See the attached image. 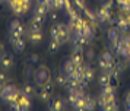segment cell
Masks as SVG:
<instances>
[{
    "label": "cell",
    "mask_w": 130,
    "mask_h": 111,
    "mask_svg": "<svg viewBox=\"0 0 130 111\" xmlns=\"http://www.w3.org/2000/svg\"><path fill=\"white\" fill-rule=\"evenodd\" d=\"M48 79H50V73H48L47 67H45V66H40V69L34 73V82L41 88Z\"/></svg>",
    "instance_id": "1"
},
{
    "label": "cell",
    "mask_w": 130,
    "mask_h": 111,
    "mask_svg": "<svg viewBox=\"0 0 130 111\" xmlns=\"http://www.w3.org/2000/svg\"><path fill=\"white\" fill-rule=\"evenodd\" d=\"M16 86L12 85V83H5V86H3V91L0 92V99L2 101H5V102H9V101H12L15 98V93H16Z\"/></svg>",
    "instance_id": "2"
},
{
    "label": "cell",
    "mask_w": 130,
    "mask_h": 111,
    "mask_svg": "<svg viewBox=\"0 0 130 111\" xmlns=\"http://www.w3.org/2000/svg\"><path fill=\"white\" fill-rule=\"evenodd\" d=\"M70 35H72L70 26L66 25V23H59V35H57V40H59L61 44H64L66 41L70 40Z\"/></svg>",
    "instance_id": "3"
},
{
    "label": "cell",
    "mask_w": 130,
    "mask_h": 111,
    "mask_svg": "<svg viewBox=\"0 0 130 111\" xmlns=\"http://www.w3.org/2000/svg\"><path fill=\"white\" fill-rule=\"evenodd\" d=\"M95 19H98L100 22H108L112 23V18H111V9H107V7H100L98 10L95 12Z\"/></svg>",
    "instance_id": "4"
},
{
    "label": "cell",
    "mask_w": 130,
    "mask_h": 111,
    "mask_svg": "<svg viewBox=\"0 0 130 111\" xmlns=\"http://www.w3.org/2000/svg\"><path fill=\"white\" fill-rule=\"evenodd\" d=\"M7 5H9V7H10V10H12L15 15H18V16H21V15H25V13H26L24 5L21 3V0H12V2H9Z\"/></svg>",
    "instance_id": "5"
},
{
    "label": "cell",
    "mask_w": 130,
    "mask_h": 111,
    "mask_svg": "<svg viewBox=\"0 0 130 111\" xmlns=\"http://www.w3.org/2000/svg\"><path fill=\"white\" fill-rule=\"evenodd\" d=\"M116 26L118 28V31L121 34H127L130 29V23L127 22V18L118 16V18H116Z\"/></svg>",
    "instance_id": "6"
},
{
    "label": "cell",
    "mask_w": 130,
    "mask_h": 111,
    "mask_svg": "<svg viewBox=\"0 0 130 111\" xmlns=\"http://www.w3.org/2000/svg\"><path fill=\"white\" fill-rule=\"evenodd\" d=\"M9 32H16V34L24 37L25 35V28L22 26V23L19 22L18 19H13V21H10V23H9Z\"/></svg>",
    "instance_id": "7"
},
{
    "label": "cell",
    "mask_w": 130,
    "mask_h": 111,
    "mask_svg": "<svg viewBox=\"0 0 130 111\" xmlns=\"http://www.w3.org/2000/svg\"><path fill=\"white\" fill-rule=\"evenodd\" d=\"M26 37H28V40L31 41V44H34V45H38V44L42 41V32L41 31H38V32L26 31Z\"/></svg>",
    "instance_id": "8"
},
{
    "label": "cell",
    "mask_w": 130,
    "mask_h": 111,
    "mask_svg": "<svg viewBox=\"0 0 130 111\" xmlns=\"http://www.w3.org/2000/svg\"><path fill=\"white\" fill-rule=\"evenodd\" d=\"M13 66V57L10 54H3L0 57V67L5 70H9Z\"/></svg>",
    "instance_id": "9"
},
{
    "label": "cell",
    "mask_w": 130,
    "mask_h": 111,
    "mask_svg": "<svg viewBox=\"0 0 130 111\" xmlns=\"http://www.w3.org/2000/svg\"><path fill=\"white\" fill-rule=\"evenodd\" d=\"M22 91H24V93L26 95V97H29L31 99L34 98L37 95V92H35V86L31 83V82H25L24 83V86H22Z\"/></svg>",
    "instance_id": "10"
},
{
    "label": "cell",
    "mask_w": 130,
    "mask_h": 111,
    "mask_svg": "<svg viewBox=\"0 0 130 111\" xmlns=\"http://www.w3.org/2000/svg\"><path fill=\"white\" fill-rule=\"evenodd\" d=\"M34 13H37V15H42V16H47L48 13H50V7H48L47 3H37Z\"/></svg>",
    "instance_id": "11"
},
{
    "label": "cell",
    "mask_w": 130,
    "mask_h": 111,
    "mask_svg": "<svg viewBox=\"0 0 130 111\" xmlns=\"http://www.w3.org/2000/svg\"><path fill=\"white\" fill-rule=\"evenodd\" d=\"M75 70H76V64L73 63L70 58H69V60H66L64 63H63V73H64V75L75 73Z\"/></svg>",
    "instance_id": "12"
},
{
    "label": "cell",
    "mask_w": 130,
    "mask_h": 111,
    "mask_svg": "<svg viewBox=\"0 0 130 111\" xmlns=\"http://www.w3.org/2000/svg\"><path fill=\"white\" fill-rule=\"evenodd\" d=\"M48 108H50V110L51 111H61L63 110V108H64V104H63V101H61V99H54V101H50V102H48Z\"/></svg>",
    "instance_id": "13"
},
{
    "label": "cell",
    "mask_w": 130,
    "mask_h": 111,
    "mask_svg": "<svg viewBox=\"0 0 130 111\" xmlns=\"http://www.w3.org/2000/svg\"><path fill=\"white\" fill-rule=\"evenodd\" d=\"M120 31H118V28L117 26H111V28L107 31V37H108V40L110 41H112V40H117L118 37H120Z\"/></svg>",
    "instance_id": "14"
},
{
    "label": "cell",
    "mask_w": 130,
    "mask_h": 111,
    "mask_svg": "<svg viewBox=\"0 0 130 111\" xmlns=\"http://www.w3.org/2000/svg\"><path fill=\"white\" fill-rule=\"evenodd\" d=\"M12 47H13V50H15V51H18V53L24 51V48H25V40H24V37L18 38V40L12 44Z\"/></svg>",
    "instance_id": "15"
},
{
    "label": "cell",
    "mask_w": 130,
    "mask_h": 111,
    "mask_svg": "<svg viewBox=\"0 0 130 111\" xmlns=\"http://www.w3.org/2000/svg\"><path fill=\"white\" fill-rule=\"evenodd\" d=\"M60 45H61V42H60L57 38H51V41H50V44H48V51L51 53H56L57 50L60 48Z\"/></svg>",
    "instance_id": "16"
},
{
    "label": "cell",
    "mask_w": 130,
    "mask_h": 111,
    "mask_svg": "<svg viewBox=\"0 0 130 111\" xmlns=\"http://www.w3.org/2000/svg\"><path fill=\"white\" fill-rule=\"evenodd\" d=\"M26 31H34V32H38V31H42V25L41 23L35 22L34 19H31L29 23H28V29Z\"/></svg>",
    "instance_id": "17"
},
{
    "label": "cell",
    "mask_w": 130,
    "mask_h": 111,
    "mask_svg": "<svg viewBox=\"0 0 130 111\" xmlns=\"http://www.w3.org/2000/svg\"><path fill=\"white\" fill-rule=\"evenodd\" d=\"M70 60L76 66H80V64H83V54H75V53H72Z\"/></svg>",
    "instance_id": "18"
},
{
    "label": "cell",
    "mask_w": 130,
    "mask_h": 111,
    "mask_svg": "<svg viewBox=\"0 0 130 111\" xmlns=\"http://www.w3.org/2000/svg\"><path fill=\"white\" fill-rule=\"evenodd\" d=\"M56 83L60 85V86H66V83H67V76L66 75H60V73H56Z\"/></svg>",
    "instance_id": "19"
},
{
    "label": "cell",
    "mask_w": 130,
    "mask_h": 111,
    "mask_svg": "<svg viewBox=\"0 0 130 111\" xmlns=\"http://www.w3.org/2000/svg\"><path fill=\"white\" fill-rule=\"evenodd\" d=\"M83 77H85V81L86 82H91L94 81V70L91 69V67H85V73H83Z\"/></svg>",
    "instance_id": "20"
},
{
    "label": "cell",
    "mask_w": 130,
    "mask_h": 111,
    "mask_svg": "<svg viewBox=\"0 0 130 111\" xmlns=\"http://www.w3.org/2000/svg\"><path fill=\"white\" fill-rule=\"evenodd\" d=\"M110 82H111V76L107 75V73H102L100 76V85L101 86H105V85H110Z\"/></svg>",
    "instance_id": "21"
},
{
    "label": "cell",
    "mask_w": 130,
    "mask_h": 111,
    "mask_svg": "<svg viewBox=\"0 0 130 111\" xmlns=\"http://www.w3.org/2000/svg\"><path fill=\"white\" fill-rule=\"evenodd\" d=\"M38 98L41 99L42 102H50V98H51V93L50 92H45V91H40L38 92Z\"/></svg>",
    "instance_id": "22"
},
{
    "label": "cell",
    "mask_w": 130,
    "mask_h": 111,
    "mask_svg": "<svg viewBox=\"0 0 130 111\" xmlns=\"http://www.w3.org/2000/svg\"><path fill=\"white\" fill-rule=\"evenodd\" d=\"M41 89H42V91H45V92H50V93H51V92H53V82L48 79V81L41 86Z\"/></svg>",
    "instance_id": "23"
},
{
    "label": "cell",
    "mask_w": 130,
    "mask_h": 111,
    "mask_svg": "<svg viewBox=\"0 0 130 111\" xmlns=\"http://www.w3.org/2000/svg\"><path fill=\"white\" fill-rule=\"evenodd\" d=\"M95 105H96L95 99H92L91 97H88V98H86V107H85V110H94Z\"/></svg>",
    "instance_id": "24"
},
{
    "label": "cell",
    "mask_w": 130,
    "mask_h": 111,
    "mask_svg": "<svg viewBox=\"0 0 130 111\" xmlns=\"http://www.w3.org/2000/svg\"><path fill=\"white\" fill-rule=\"evenodd\" d=\"M101 58H104V60H105V61H108V63H112V61H114L112 54L110 51H104L102 54H101Z\"/></svg>",
    "instance_id": "25"
},
{
    "label": "cell",
    "mask_w": 130,
    "mask_h": 111,
    "mask_svg": "<svg viewBox=\"0 0 130 111\" xmlns=\"http://www.w3.org/2000/svg\"><path fill=\"white\" fill-rule=\"evenodd\" d=\"M50 35H51V38H57V35H59V23H56L53 28L50 29Z\"/></svg>",
    "instance_id": "26"
},
{
    "label": "cell",
    "mask_w": 130,
    "mask_h": 111,
    "mask_svg": "<svg viewBox=\"0 0 130 111\" xmlns=\"http://www.w3.org/2000/svg\"><path fill=\"white\" fill-rule=\"evenodd\" d=\"M35 22H38V23H44L45 22V16H42V15H37V13H34V18H32Z\"/></svg>",
    "instance_id": "27"
},
{
    "label": "cell",
    "mask_w": 130,
    "mask_h": 111,
    "mask_svg": "<svg viewBox=\"0 0 130 111\" xmlns=\"http://www.w3.org/2000/svg\"><path fill=\"white\" fill-rule=\"evenodd\" d=\"M116 69H117L118 72H123V70L126 69V63H124L123 60H118L117 63H116Z\"/></svg>",
    "instance_id": "28"
},
{
    "label": "cell",
    "mask_w": 130,
    "mask_h": 111,
    "mask_svg": "<svg viewBox=\"0 0 130 111\" xmlns=\"http://www.w3.org/2000/svg\"><path fill=\"white\" fill-rule=\"evenodd\" d=\"M47 5L50 9H56L57 10V0H47Z\"/></svg>",
    "instance_id": "29"
},
{
    "label": "cell",
    "mask_w": 130,
    "mask_h": 111,
    "mask_svg": "<svg viewBox=\"0 0 130 111\" xmlns=\"http://www.w3.org/2000/svg\"><path fill=\"white\" fill-rule=\"evenodd\" d=\"M38 61H40V57H38V54H32V56H29V63L37 64Z\"/></svg>",
    "instance_id": "30"
},
{
    "label": "cell",
    "mask_w": 130,
    "mask_h": 111,
    "mask_svg": "<svg viewBox=\"0 0 130 111\" xmlns=\"http://www.w3.org/2000/svg\"><path fill=\"white\" fill-rule=\"evenodd\" d=\"M94 56H95V51L92 50V48H89L88 51H86V54H85V57L88 58V60H92V58H94Z\"/></svg>",
    "instance_id": "31"
},
{
    "label": "cell",
    "mask_w": 130,
    "mask_h": 111,
    "mask_svg": "<svg viewBox=\"0 0 130 111\" xmlns=\"http://www.w3.org/2000/svg\"><path fill=\"white\" fill-rule=\"evenodd\" d=\"M51 13H50V19L53 21V22H57V12H56V9H51Z\"/></svg>",
    "instance_id": "32"
},
{
    "label": "cell",
    "mask_w": 130,
    "mask_h": 111,
    "mask_svg": "<svg viewBox=\"0 0 130 111\" xmlns=\"http://www.w3.org/2000/svg\"><path fill=\"white\" fill-rule=\"evenodd\" d=\"M21 3L24 5V7H25V10H26V12L29 10V7H31V0H21Z\"/></svg>",
    "instance_id": "33"
},
{
    "label": "cell",
    "mask_w": 130,
    "mask_h": 111,
    "mask_svg": "<svg viewBox=\"0 0 130 111\" xmlns=\"http://www.w3.org/2000/svg\"><path fill=\"white\" fill-rule=\"evenodd\" d=\"M34 73H35V72L32 70V67H31V66H28V67L25 69V75H26V77H31V76L34 75Z\"/></svg>",
    "instance_id": "34"
},
{
    "label": "cell",
    "mask_w": 130,
    "mask_h": 111,
    "mask_svg": "<svg viewBox=\"0 0 130 111\" xmlns=\"http://www.w3.org/2000/svg\"><path fill=\"white\" fill-rule=\"evenodd\" d=\"M126 110L130 111V91L126 93Z\"/></svg>",
    "instance_id": "35"
},
{
    "label": "cell",
    "mask_w": 130,
    "mask_h": 111,
    "mask_svg": "<svg viewBox=\"0 0 130 111\" xmlns=\"http://www.w3.org/2000/svg\"><path fill=\"white\" fill-rule=\"evenodd\" d=\"M104 7H107V9H111L112 10V6H114V2H112V0H107L105 3H104Z\"/></svg>",
    "instance_id": "36"
},
{
    "label": "cell",
    "mask_w": 130,
    "mask_h": 111,
    "mask_svg": "<svg viewBox=\"0 0 130 111\" xmlns=\"http://www.w3.org/2000/svg\"><path fill=\"white\" fill-rule=\"evenodd\" d=\"M75 3H76L80 9H85V0H75Z\"/></svg>",
    "instance_id": "37"
},
{
    "label": "cell",
    "mask_w": 130,
    "mask_h": 111,
    "mask_svg": "<svg viewBox=\"0 0 130 111\" xmlns=\"http://www.w3.org/2000/svg\"><path fill=\"white\" fill-rule=\"evenodd\" d=\"M0 82H2V83H6L7 82V76L5 75V73H2V72H0Z\"/></svg>",
    "instance_id": "38"
},
{
    "label": "cell",
    "mask_w": 130,
    "mask_h": 111,
    "mask_svg": "<svg viewBox=\"0 0 130 111\" xmlns=\"http://www.w3.org/2000/svg\"><path fill=\"white\" fill-rule=\"evenodd\" d=\"M3 86H5V83H2V82H0V92L3 91Z\"/></svg>",
    "instance_id": "39"
},
{
    "label": "cell",
    "mask_w": 130,
    "mask_h": 111,
    "mask_svg": "<svg viewBox=\"0 0 130 111\" xmlns=\"http://www.w3.org/2000/svg\"><path fill=\"white\" fill-rule=\"evenodd\" d=\"M37 3H47V0H37Z\"/></svg>",
    "instance_id": "40"
},
{
    "label": "cell",
    "mask_w": 130,
    "mask_h": 111,
    "mask_svg": "<svg viewBox=\"0 0 130 111\" xmlns=\"http://www.w3.org/2000/svg\"><path fill=\"white\" fill-rule=\"evenodd\" d=\"M2 51H3V45L0 44V54H2Z\"/></svg>",
    "instance_id": "41"
},
{
    "label": "cell",
    "mask_w": 130,
    "mask_h": 111,
    "mask_svg": "<svg viewBox=\"0 0 130 111\" xmlns=\"http://www.w3.org/2000/svg\"><path fill=\"white\" fill-rule=\"evenodd\" d=\"M2 2H3V3H9V0H2Z\"/></svg>",
    "instance_id": "42"
},
{
    "label": "cell",
    "mask_w": 130,
    "mask_h": 111,
    "mask_svg": "<svg viewBox=\"0 0 130 111\" xmlns=\"http://www.w3.org/2000/svg\"><path fill=\"white\" fill-rule=\"evenodd\" d=\"M9 2H12V0H9Z\"/></svg>",
    "instance_id": "43"
},
{
    "label": "cell",
    "mask_w": 130,
    "mask_h": 111,
    "mask_svg": "<svg viewBox=\"0 0 130 111\" xmlns=\"http://www.w3.org/2000/svg\"><path fill=\"white\" fill-rule=\"evenodd\" d=\"M100 2H101V0H100Z\"/></svg>",
    "instance_id": "44"
}]
</instances>
